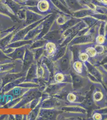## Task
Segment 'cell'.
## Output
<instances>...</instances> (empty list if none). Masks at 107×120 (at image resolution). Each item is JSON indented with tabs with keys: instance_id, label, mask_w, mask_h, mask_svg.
Here are the masks:
<instances>
[{
	"instance_id": "cell-4",
	"label": "cell",
	"mask_w": 107,
	"mask_h": 120,
	"mask_svg": "<svg viewBox=\"0 0 107 120\" xmlns=\"http://www.w3.org/2000/svg\"><path fill=\"white\" fill-rule=\"evenodd\" d=\"M37 67L35 65L32 64L29 69L27 76V80H30L35 78L37 74Z\"/></svg>"
},
{
	"instance_id": "cell-1",
	"label": "cell",
	"mask_w": 107,
	"mask_h": 120,
	"mask_svg": "<svg viewBox=\"0 0 107 120\" xmlns=\"http://www.w3.org/2000/svg\"><path fill=\"white\" fill-rule=\"evenodd\" d=\"M34 56L33 54L30 51H26L24 57V68L25 70H27L31 65Z\"/></svg>"
},
{
	"instance_id": "cell-3",
	"label": "cell",
	"mask_w": 107,
	"mask_h": 120,
	"mask_svg": "<svg viewBox=\"0 0 107 120\" xmlns=\"http://www.w3.org/2000/svg\"><path fill=\"white\" fill-rule=\"evenodd\" d=\"M21 76L20 74H10L4 77L3 80V83L4 84H5L7 83H8L9 82H12L15 81L16 79L20 77Z\"/></svg>"
},
{
	"instance_id": "cell-6",
	"label": "cell",
	"mask_w": 107,
	"mask_h": 120,
	"mask_svg": "<svg viewBox=\"0 0 107 120\" xmlns=\"http://www.w3.org/2000/svg\"><path fill=\"white\" fill-rule=\"evenodd\" d=\"M60 64L63 70H66L69 66V60L68 58L65 57L62 59L60 62Z\"/></svg>"
},
{
	"instance_id": "cell-11",
	"label": "cell",
	"mask_w": 107,
	"mask_h": 120,
	"mask_svg": "<svg viewBox=\"0 0 107 120\" xmlns=\"http://www.w3.org/2000/svg\"><path fill=\"white\" fill-rule=\"evenodd\" d=\"M1 52L0 51V56H1Z\"/></svg>"
},
{
	"instance_id": "cell-10",
	"label": "cell",
	"mask_w": 107,
	"mask_h": 120,
	"mask_svg": "<svg viewBox=\"0 0 107 120\" xmlns=\"http://www.w3.org/2000/svg\"><path fill=\"white\" fill-rule=\"evenodd\" d=\"M103 61L105 63L107 62V57L106 58V59H105L104 60H103Z\"/></svg>"
},
{
	"instance_id": "cell-2",
	"label": "cell",
	"mask_w": 107,
	"mask_h": 120,
	"mask_svg": "<svg viewBox=\"0 0 107 120\" xmlns=\"http://www.w3.org/2000/svg\"><path fill=\"white\" fill-rule=\"evenodd\" d=\"M25 49L23 48L16 49L13 53L10 54L9 56L12 58V59H22L24 57L25 53Z\"/></svg>"
},
{
	"instance_id": "cell-7",
	"label": "cell",
	"mask_w": 107,
	"mask_h": 120,
	"mask_svg": "<svg viewBox=\"0 0 107 120\" xmlns=\"http://www.w3.org/2000/svg\"><path fill=\"white\" fill-rule=\"evenodd\" d=\"M43 49H38L34 53V57L35 59H38L41 57V55H42L43 52Z\"/></svg>"
},
{
	"instance_id": "cell-8",
	"label": "cell",
	"mask_w": 107,
	"mask_h": 120,
	"mask_svg": "<svg viewBox=\"0 0 107 120\" xmlns=\"http://www.w3.org/2000/svg\"><path fill=\"white\" fill-rule=\"evenodd\" d=\"M74 83L76 84H80L81 83V79L80 77L76 76H75L74 78Z\"/></svg>"
},
{
	"instance_id": "cell-5",
	"label": "cell",
	"mask_w": 107,
	"mask_h": 120,
	"mask_svg": "<svg viewBox=\"0 0 107 120\" xmlns=\"http://www.w3.org/2000/svg\"><path fill=\"white\" fill-rule=\"evenodd\" d=\"M41 116L44 119H52L55 116L54 112L49 110H43L41 111Z\"/></svg>"
},
{
	"instance_id": "cell-9",
	"label": "cell",
	"mask_w": 107,
	"mask_h": 120,
	"mask_svg": "<svg viewBox=\"0 0 107 120\" xmlns=\"http://www.w3.org/2000/svg\"><path fill=\"white\" fill-rule=\"evenodd\" d=\"M64 52L65 51H64V50H63V51H61L60 52H58V53L57 54L56 57L58 58H59L60 57H61V56L63 55V54H64Z\"/></svg>"
}]
</instances>
